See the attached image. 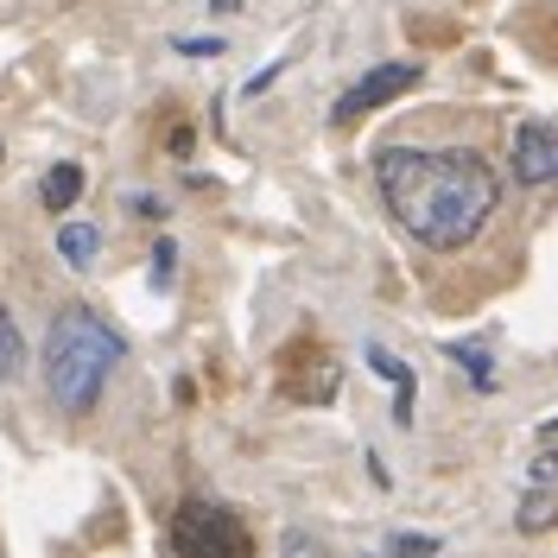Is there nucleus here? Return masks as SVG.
I'll return each mask as SVG.
<instances>
[{
  "label": "nucleus",
  "instance_id": "nucleus-1",
  "mask_svg": "<svg viewBox=\"0 0 558 558\" xmlns=\"http://www.w3.org/2000/svg\"><path fill=\"white\" fill-rule=\"evenodd\" d=\"M375 191L387 216L432 254H457L488 229L501 204V172L483 146H407L375 153Z\"/></svg>",
  "mask_w": 558,
  "mask_h": 558
},
{
  "label": "nucleus",
  "instance_id": "nucleus-2",
  "mask_svg": "<svg viewBox=\"0 0 558 558\" xmlns=\"http://www.w3.org/2000/svg\"><path fill=\"white\" fill-rule=\"evenodd\" d=\"M128 362V337L108 324L102 312L89 305H64L45 330V355H38V375H45V393L51 407L70 418H83L96 400H102L108 375Z\"/></svg>",
  "mask_w": 558,
  "mask_h": 558
},
{
  "label": "nucleus",
  "instance_id": "nucleus-3",
  "mask_svg": "<svg viewBox=\"0 0 558 558\" xmlns=\"http://www.w3.org/2000/svg\"><path fill=\"white\" fill-rule=\"evenodd\" d=\"M172 553L178 558H254V533L235 508L209 501V495H184L172 508Z\"/></svg>",
  "mask_w": 558,
  "mask_h": 558
},
{
  "label": "nucleus",
  "instance_id": "nucleus-4",
  "mask_svg": "<svg viewBox=\"0 0 558 558\" xmlns=\"http://www.w3.org/2000/svg\"><path fill=\"white\" fill-rule=\"evenodd\" d=\"M418 76H425L418 64H375V70H362L343 96L330 102V121H343V128H349V121H362V114H375V108L400 102L407 89H418Z\"/></svg>",
  "mask_w": 558,
  "mask_h": 558
},
{
  "label": "nucleus",
  "instance_id": "nucleus-5",
  "mask_svg": "<svg viewBox=\"0 0 558 558\" xmlns=\"http://www.w3.org/2000/svg\"><path fill=\"white\" fill-rule=\"evenodd\" d=\"M508 172H514V184H526V191L558 184V121H553V114H526L521 128H514Z\"/></svg>",
  "mask_w": 558,
  "mask_h": 558
},
{
  "label": "nucleus",
  "instance_id": "nucleus-6",
  "mask_svg": "<svg viewBox=\"0 0 558 558\" xmlns=\"http://www.w3.org/2000/svg\"><path fill=\"white\" fill-rule=\"evenodd\" d=\"M368 362H375V375H381V381H393V418L407 425V418H413V368H407L400 355H387L381 343H368Z\"/></svg>",
  "mask_w": 558,
  "mask_h": 558
},
{
  "label": "nucleus",
  "instance_id": "nucleus-7",
  "mask_svg": "<svg viewBox=\"0 0 558 558\" xmlns=\"http://www.w3.org/2000/svg\"><path fill=\"white\" fill-rule=\"evenodd\" d=\"M58 254H64V267H89L96 254H102V229L96 222H58Z\"/></svg>",
  "mask_w": 558,
  "mask_h": 558
},
{
  "label": "nucleus",
  "instance_id": "nucleus-8",
  "mask_svg": "<svg viewBox=\"0 0 558 558\" xmlns=\"http://www.w3.org/2000/svg\"><path fill=\"white\" fill-rule=\"evenodd\" d=\"M76 197H83V166H51L45 184H38V204L51 209V216H70Z\"/></svg>",
  "mask_w": 558,
  "mask_h": 558
},
{
  "label": "nucleus",
  "instance_id": "nucleus-9",
  "mask_svg": "<svg viewBox=\"0 0 558 558\" xmlns=\"http://www.w3.org/2000/svg\"><path fill=\"white\" fill-rule=\"evenodd\" d=\"M20 362H26V337H20V324H13V312L0 305V387L20 375Z\"/></svg>",
  "mask_w": 558,
  "mask_h": 558
},
{
  "label": "nucleus",
  "instance_id": "nucleus-10",
  "mask_svg": "<svg viewBox=\"0 0 558 558\" xmlns=\"http://www.w3.org/2000/svg\"><path fill=\"white\" fill-rule=\"evenodd\" d=\"M451 362H463V368H470V381L483 387V393L495 387V362H488V355H483L476 343H451Z\"/></svg>",
  "mask_w": 558,
  "mask_h": 558
},
{
  "label": "nucleus",
  "instance_id": "nucleus-11",
  "mask_svg": "<svg viewBox=\"0 0 558 558\" xmlns=\"http://www.w3.org/2000/svg\"><path fill=\"white\" fill-rule=\"evenodd\" d=\"M553 521V495H526V508H521V526L533 533V526H546Z\"/></svg>",
  "mask_w": 558,
  "mask_h": 558
},
{
  "label": "nucleus",
  "instance_id": "nucleus-12",
  "mask_svg": "<svg viewBox=\"0 0 558 558\" xmlns=\"http://www.w3.org/2000/svg\"><path fill=\"white\" fill-rule=\"evenodd\" d=\"M432 553H438V546H432L425 533H400V539H393V558H432Z\"/></svg>",
  "mask_w": 558,
  "mask_h": 558
},
{
  "label": "nucleus",
  "instance_id": "nucleus-13",
  "mask_svg": "<svg viewBox=\"0 0 558 558\" xmlns=\"http://www.w3.org/2000/svg\"><path fill=\"white\" fill-rule=\"evenodd\" d=\"M172 51H178V58H216V51H222V38H172Z\"/></svg>",
  "mask_w": 558,
  "mask_h": 558
},
{
  "label": "nucleus",
  "instance_id": "nucleus-14",
  "mask_svg": "<svg viewBox=\"0 0 558 558\" xmlns=\"http://www.w3.org/2000/svg\"><path fill=\"white\" fill-rule=\"evenodd\" d=\"M128 209H134V216H146V222H159V216H166V204H159L153 191H128Z\"/></svg>",
  "mask_w": 558,
  "mask_h": 558
},
{
  "label": "nucleus",
  "instance_id": "nucleus-15",
  "mask_svg": "<svg viewBox=\"0 0 558 558\" xmlns=\"http://www.w3.org/2000/svg\"><path fill=\"white\" fill-rule=\"evenodd\" d=\"M533 483H558V438H553L539 457H533Z\"/></svg>",
  "mask_w": 558,
  "mask_h": 558
},
{
  "label": "nucleus",
  "instance_id": "nucleus-16",
  "mask_svg": "<svg viewBox=\"0 0 558 558\" xmlns=\"http://www.w3.org/2000/svg\"><path fill=\"white\" fill-rule=\"evenodd\" d=\"M172 260H178V247H172V242H159V247H153V279H159V286L172 279Z\"/></svg>",
  "mask_w": 558,
  "mask_h": 558
},
{
  "label": "nucleus",
  "instance_id": "nucleus-17",
  "mask_svg": "<svg viewBox=\"0 0 558 558\" xmlns=\"http://www.w3.org/2000/svg\"><path fill=\"white\" fill-rule=\"evenodd\" d=\"M235 7H242V0H209V13H235Z\"/></svg>",
  "mask_w": 558,
  "mask_h": 558
},
{
  "label": "nucleus",
  "instance_id": "nucleus-18",
  "mask_svg": "<svg viewBox=\"0 0 558 558\" xmlns=\"http://www.w3.org/2000/svg\"><path fill=\"white\" fill-rule=\"evenodd\" d=\"M539 438H546V445H553V438H558V418H553V425H546V432H539Z\"/></svg>",
  "mask_w": 558,
  "mask_h": 558
}]
</instances>
